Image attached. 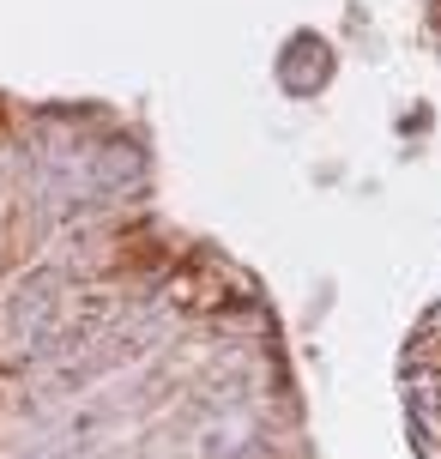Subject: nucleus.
<instances>
[{"instance_id": "obj_1", "label": "nucleus", "mask_w": 441, "mask_h": 459, "mask_svg": "<svg viewBox=\"0 0 441 459\" xmlns=\"http://www.w3.org/2000/svg\"><path fill=\"white\" fill-rule=\"evenodd\" d=\"M436 326H441V315H436Z\"/></svg>"}]
</instances>
